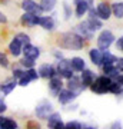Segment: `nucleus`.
Segmentation results:
<instances>
[{
  "instance_id": "nucleus-1",
  "label": "nucleus",
  "mask_w": 123,
  "mask_h": 129,
  "mask_svg": "<svg viewBox=\"0 0 123 129\" xmlns=\"http://www.w3.org/2000/svg\"><path fill=\"white\" fill-rule=\"evenodd\" d=\"M86 45L85 39L79 36L74 32H64L60 33L57 37V46H60L62 49H67V50H80Z\"/></svg>"
},
{
  "instance_id": "nucleus-2",
  "label": "nucleus",
  "mask_w": 123,
  "mask_h": 129,
  "mask_svg": "<svg viewBox=\"0 0 123 129\" xmlns=\"http://www.w3.org/2000/svg\"><path fill=\"white\" fill-rule=\"evenodd\" d=\"M110 83H112V79H110L109 76L103 75V76H97V78H95L93 83H92L89 88H90V90H92L93 93H97V95H103V93L109 92Z\"/></svg>"
},
{
  "instance_id": "nucleus-3",
  "label": "nucleus",
  "mask_w": 123,
  "mask_h": 129,
  "mask_svg": "<svg viewBox=\"0 0 123 129\" xmlns=\"http://www.w3.org/2000/svg\"><path fill=\"white\" fill-rule=\"evenodd\" d=\"M56 73L59 75L60 78H72L73 76V69H72V64H70V59H62L57 60V68H56Z\"/></svg>"
},
{
  "instance_id": "nucleus-4",
  "label": "nucleus",
  "mask_w": 123,
  "mask_h": 129,
  "mask_svg": "<svg viewBox=\"0 0 123 129\" xmlns=\"http://www.w3.org/2000/svg\"><path fill=\"white\" fill-rule=\"evenodd\" d=\"M113 40H114V35L110 30H102L99 37H97V47L100 50H106V49L110 47Z\"/></svg>"
},
{
  "instance_id": "nucleus-5",
  "label": "nucleus",
  "mask_w": 123,
  "mask_h": 129,
  "mask_svg": "<svg viewBox=\"0 0 123 129\" xmlns=\"http://www.w3.org/2000/svg\"><path fill=\"white\" fill-rule=\"evenodd\" d=\"M53 112V105L49 101H42L36 106V116L39 119H47V116Z\"/></svg>"
},
{
  "instance_id": "nucleus-6",
  "label": "nucleus",
  "mask_w": 123,
  "mask_h": 129,
  "mask_svg": "<svg viewBox=\"0 0 123 129\" xmlns=\"http://www.w3.org/2000/svg\"><path fill=\"white\" fill-rule=\"evenodd\" d=\"M39 79V75H37V70H34V68H30V69H26L24 73L19 78L17 85L20 86H27L32 80H37Z\"/></svg>"
},
{
  "instance_id": "nucleus-7",
  "label": "nucleus",
  "mask_w": 123,
  "mask_h": 129,
  "mask_svg": "<svg viewBox=\"0 0 123 129\" xmlns=\"http://www.w3.org/2000/svg\"><path fill=\"white\" fill-rule=\"evenodd\" d=\"M47 126L49 129H64V123L62 120V115L57 112H52L47 116Z\"/></svg>"
},
{
  "instance_id": "nucleus-8",
  "label": "nucleus",
  "mask_w": 123,
  "mask_h": 129,
  "mask_svg": "<svg viewBox=\"0 0 123 129\" xmlns=\"http://www.w3.org/2000/svg\"><path fill=\"white\" fill-rule=\"evenodd\" d=\"M96 12H97V17L100 20H109L112 16V7L107 2H100L96 7Z\"/></svg>"
},
{
  "instance_id": "nucleus-9",
  "label": "nucleus",
  "mask_w": 123,
  "mask_h": 129,
  "mask_svg": "<svg viewBox=\"0 0 123 129\" xmlns=\"http://www.w3.org/2000/svg\"><path fill=\"white\" fill-rule=\"evenodd\" d=\"M67 80H69V82H67V89H69V90H72L73 93H76L77 96L83 92V90H85V89H86V88L82 85V80H80V78H76L74 75H73L72 78H69Z\"/></svg>"
},
{
  "instance_id": "nucleus-10",
  "label": "nucleus",
  "mask_w": 123,
  "mask_h": 129,
  "mask_svg": "<svg viewBox=\"0 0 123 129\" xmlns=\"http://www.w3.org/2000/svg\"><path fill=\"white\" fill-rule=\"evenodd\" d=\"M22 9L27 13H33V14H37V16H42V9L39 7L34 0H23L22 2Z\"/></svg>"
},
{
  "instance_id": "nucleus-11",
  "label": "nucleus",
  "mask_w": 123,
  "mask_h": 129,
  "mask_svg": "<svg viewBox=\"0 0 123 129\" xmlns=\"http://www.w3.org/2000/svg\"><path fill=\"white\" fill-rule=\"evenodd\" d=\"M22 53L24 55V57H27V59H32V60H36L39 56H40V49L37 46H33L30 43L27 45H24L22 49Z\"/></svg>"
},
{
  "instance_id": "nucleus-12",
  "label": "nucleus",
  "mask_w": 123,
  "mask_h": 129,
  "mask_svg": "<svg viewBox=\"0 0 123 129\" xmlns=\"http://www.w3.org/2000/svg\"><path fill=\"white\" fill-rule=\"evenodd\" d=\"M37 75H39V78H43V79H50L53 78L56 73V69L53 64H49V63H45L42 64L40 68H39V70H37Z\"/></svg>"
},
{
  "instance_id": "nucleus-13",
  "label": "nucleus",
  "mask_w": 123,
  "mask_h": 129,
  "mask_svg": "<svg viewBox=\"0 0 123 129\" xmlns=\"http://www.w3.org/2000/svg\"><path fill=\"white\" fill-rule=\"evenodd\" d=\"M76 33H77L82 39H86V40H92V39L95 37V32H92L90 29H89V26H87L86 22L77 24V27H76Z\"/></svg>"
},
{
  "instance_id": "nucleus-14",
  "label": "nucleus",
  "mask_w": 123,
  "mask_h": 129,
  "mask_svg": "<svg viewBox=\"0 0 123 129\" xmlns=\"http://www.w3.org/2000/svg\"><path fill=\"white\" fill-rule=\"evenodd\" d=\"M62 88H63V80H62L60 76L55 75L53 78H50V80H49V89H50V93L53 96H57V93L62 90Z\"/></svg>"
},
{
  "instance_id": "nucleus-15",
  "label": "nucleus",
  "mask_w": 123,
  "mask_h": 129,
  "mask_svg": "<svg viewBox=\"0 0 123 129\" xmlns=\"http://www.w3.org/2000/svg\"><path fill=\"white\" fill-rule=\"evenodd\" d=\"M39 19L40 16H37V14H33V13H27V12H24V14L22 16V24L23 26H26V27H34L39 24Z\"/></svg>"
},
{
  "instance_id": "nucleus-16",
  "label": "nucleus",
  "mask_w": 123,
  "mask_h": 129,
  "mask_svg": "<svg viewBox=\"0 0 123 129\" xmlns=\"http://www.w3.org/2000/svg\"><path fill=\"white\" fill-rule=\"evenodd\" d=\"M57 98H59V102L62 105H67V103L74 101V99L77 98V95L73 93L72 90H69V89H62V90L57 93Z\"/></svg>"
},
{
  "instance_id": "nucleus-17",
  "label": "nucleus",
  "mask_w": 123,
  "mask_h": 129,
  "mask_svg": "<svg viewBox=\"0 0 123 129\" xmlns=\"http://www.w3.org/2000/svg\"><path fill=\"white\" fill-rule=\"evenodd\" d=\"M39 26L43 27L45 30H49V32L55 30V27H56L55 17L53 16H40V19H39Z\"/></svg>"
},
{
  "instance_id": "nucleus-18",
  "label": "nucleus",
  "mask_w": 123,
  "mask_h": 129,
  "mask_svg": "<svg viewBox=\"0 0 123 129\" xmlns=\"http://www.w3.org/2000/svg\"><path fill=\"white\" fill-rule=\"evenodd\" d=\"M95 78H96V75H95V72H93V70L86 69V68L82 70V76H80V80H82V85L85 86V88H89L92 83H93Z\"/></svg>"
},
{
  "instance_id": "nucleus-19",
  "label": "nucleus",
  "mask_w": 123,
  "mask_h": 129,
  "mask_svg": "<svg viewBox=\"0 0 123 129\" xmlns=\"http://www.w3.org/2000/svg\"><path fill=\"white\" fill-rule=\"evenodd\" d=\"M89 56H90V60L92 63L96 64V66H100L102 64V59H103V50H100L99 47H93V49H90V52H89Z\"/></svg>"
},
{
  "instance_id": "nucleus-20",
  "label": "nucleus",
  "mask_w": 123,
  "mask_h": 129,
  "mask_svg": "<svg viewBox=\"0 0 123 129\" xmlns=\"http://www.w3.org/2000/svg\"><path fill=\"white\" fill-rule=\"evenodd\" d=\"M74 5H76V17H83L89 10V5L86 3V0H74Z\"/></svg>"
},
{
  "instance_id": "nucleus-21",
  "label": "nucleus",
  "mask_w": 123,
  "mask_h": 129,
  "mask_svg": "<svg viewBox=\"0 0 123 129\" xmlns=\"http://www.w3.org/2000/svg\"><path fill=\"white\" fill-rule=\"evenodd\" d=\"M16 86H17V80L13 78V79H9V80H6V82L2 85L0 90L3 92V95H10V93H12L14 89H16Z\"/></svg>"
},
{
  "instance_id": "nucleus-22",
  "label": "nucleus",
  "mask_w": 123,
  "mask_h": 129,
  "mask_svg": "<svg viewBox=\"0 0 123 129\" xmlns=\"http://www.w3.org/2000/svg\"><path fill=\"white\" fill-rule=\"evenodd\" d=\"M70 64H72L73 72H82L85 68H86V63H85V59L83 57H79V56H74L70 59Z\"/></svg>"
},
{
  "instance_id": "nucleus-23",
  "label": "nucleus",
  "mask_w": 123,
  "mask_h": 129,
  "mask_svg": "<svg viewBox=\"0 0 123 129\" xmlns=\"http://www.w3.org/2000/svg\"><path fill=\"white\" fill-rule=\"evenodd\" d=\"M17 122L12 118H3L0 116V129H17Z\"/></svg>"
},
{
  "instance_id": "nucleus-24",
  "label": "nucleus",
  "mask_w": 123,
  "mask_h": 129,
  "mask_svg": "<svg viewBox=\"0 0 123 129\" xmlns=\"http://www.w3.org/2000/svg\"><path fill=\"white\" fill-rule=\"evenodd\" d=\"M22 49H23V45L20 43L19 40H16V39H13V40L10 42L9 45V50L10 53L14 56V57H17V56L22 55Z\"/></svg>"
},
{
  "instance_id": "nucleus-25",
  "label": "nucleus",
  "mask_w": 123,
  "mask_h": 129,
  "mask_svg": "<svg viewBox=\"0 0 123 129\" xmlns=\"http://www.w3.org/2000/svg\"><path fill=\"white\" fill-rule=\"evenodd\" d=\"M89 29H90L92 32H96V30H100L103 27V22H102L99 17H89V20L86 22Z\"/></svg>"
},
{
  "instance_id": "nucleus-26",
  "label": "nucleus",
  "mask_w": 123,
  "mask_h": 129,
  "mask_svg": "<svg viewBox=\"0 0 123 129\" xmlns=\"http://www.w3.org/2000/svg\"><path fill=\"white\" fill-rule=\"evenodd\" d=\"M57 5V0H40L39 3V7L42 9V12H52V10L56 7Z\"/></svg>"
},
{
  "instance_id": "nucleus-27",
  "label": "nucleus",
  "mask_w": 123,
  "mask_h": 129,
  "mask_svg": "<svg viewBox=\"0 0 123 129\" xmlns=\"http://www.w3.org/2000/svg\"><path fill=\"white\" fill-rule=\"evenodd\" d=\"M112 7V14L116 19H122L123 17V3L122 2H116L110 6Z\"/></svg>"
},
{
  "instance_id": "nucleus-28",
  "label": "nucleus",
  "mask_w": 123,
  "mask_h": 129,
  "mask_svg": "<svg viewBox=\"0 0 123 129\" xmlns=\"http://www.w3.org/2000/svg\"><path fill=\"white\" fill-rule=\"evenodd\" d=\"M116 56L112 55L107 49L106 50H103V59H102V64H114V62H116ZM100 64V66H102Z\"/></svg>"
},
{
  "instance_id": "nucleus-29",
  "label": "nucleus",
  "mask_w": 123,
  "mask_h": 129,
  "mask_svg": "<svg viewBox=\"0 0 123 129\" xmlns=\"http://www.w3.org/2000/svg\"><path fill=\"white\" fill-rule=\"evenodd\" d=\"M123 85L122 83H117V82H113L112 80V83H110V86H109V92H112L113 95H116V96H120L123 92Z\"/></svg>"
},
{
  "instance_id": "nucleus-30",
  "label": "nucleus",
  "mask_w": 123,
  "mask_h": 129,
  "mask_svg": "<svg viewBox=\"0 0 123 129\" xmlns=\"http://www.w3.org/2000/svg\"><path fill=\"white\" fill-rule=\"evenodd\" d=\"M14 39L20 42L23 46H24V45H27V43H30V36L26 35V33H17V35L14 36Z\"/></svg>"
},
{
  "instance_id": "nucleus-31",
  "label": "nucleus",
  "mask_w": 123,
  "mask_h": 129,
  "mask_svg": "<svg viewBox=\"0 0 123 129\" xmlns=\"http://www.w3.org/2000/svg\"><path fill=\"white\" fill-rule=\"evenodd\" d=\"M20 66L26 68V69H30V68H34V60L32 59H27V57H23L20 60Z\"/></svg>"
},
{
  "instance_id": "nucleus-32",
  "label": "nucleus",
  "mask_w": 123,
  "mask_h": 129,
  "mask_svg": "<svg viewBox=\"0 0 123 129\" xmlns=\"http://www.w3.org/2000/svg\"><path fill=\"white\" fill-rule=\"evenodd\" d=\"M64 129H82V125L76 120H70L67 123H64Z\"/></svg>"
},
{
  "instance_id": "nucleus-33",
  "label": "nucleus",
  "mask_w": 123,
  "mask_h": 129,
  "mask_svg": "<svg viewBox=\"0 0 123 129\" xmlns=\"http://www.w3.org/2000/svg\"><path fill=\"white\" fill-rule=\"evenodd\" d=\"M9 64H10L9 57H7L5 53L0 52V66H2V68H9Z\"/></svg>"
},
{
  "instance_id": "nucleus-34",
  "label": "nucleus",
  "mask_w": 123,
  "mask_h": 129,
  "mask_svg": "<svg viewBox=\"0 0 123 129\" xmlns=\"http://www.w3.org/2000/svg\"><path fill=\"white\" fill-rule=\"evenodd\" d=\"M26 129H42L40 123L37 122V120H29L27 123H26Z\"/></svg>"
},
{
  "instance_id": "nucleus-35",
  "label": "nucleus",
  "mask_w": 123,
  "mask_h": 129,
  "mask_svg": "<svg viewBox=\"0 0 123 129\" xmlns=\"http://www.w3.org/2000/svg\"><path fill=\"white\" fill-rule=\"evenodd\" d=\"M63 10H64V19L69 20V19L72 17V9H70V6L67 3H63Z\"/></svg>"
},
{
  "instance_id": "nucleus-36",
  "label": "nucleus",
  "mask_w": 123,
  "mask_h": 129,
  "mask_svg": "<svg viewBox=\"0 0 123 129\" xmlns=\"http://www.w3.org/2000/svg\"><path fill=\"white\" fill-rule=\"evenodd\" d=\"M23 73H24V70H23L22 68H14L13 69V78L14 79H19Z\"/></svg>"
},
{
  "instance_id": "nucleus-37",
  "label": "nucleus",
  "mask_w": 123,
  "mask_h": 129,
  "mask_svg": "<svg viewBox=\"0 0 123 129\" xmlns=\"http://www.w3.org/2000/svg\"><path fill=\"white\" fill-rule=\"evenodd\" d=\"M114 68H116L119 72H122V69H123V59H122V57L116 59V62H114Z\"/></svg>"
},
{
  "instance_id": "nucleus-38",
  "label": "nucleus",
  "mask_w": 123,
  "mask_h": 129,
  "mask_svg": "<svg viewBox=\"0 0 123 129\" xmlns=\"http://www.w3.org/2000/svg\"><path fill=\"white\" fill-rule=\"evenodd\" d=\"M116 49H117V50H123V37L122 36L116 40Z\"/></svg>"
},
{
  "instance_id": "nucleus-39",
  "label": "nucleus",
  "mask_w": 123,
  "mask_h": 129,
  "mask_svg": "<svg viewBox=\"0 0 123 129\" xmlns=\"http://www.w3.org/2000/svg\"><path fill=\"white\" fill-rule=\"evenodd\" d=\"M7 109V105H6V102L3 101V99H0V115L3 113V112Z\"/></svg>"
},
{
  "instance_id": "nucleus-40",
  "label": "nucleus",
  "mask_w": 123,
  "mask_h": 129,
  "mask_svg": "<svg viewBox=\"0 0 123 129\" xmlns=\"http://www.w3.org/2000/svg\"><path fill=\"white\" fill-rule=\"evenodd\" d=\"M53 56L59 60V59H62V57H63V53H62L60 50H55V52H53Z\"/></svg>"
},
{
  "instance_id": "nucleus-41",
  "label": "nucleus",
  "mask_w": 123,
  "mask_h": 129,
  "mask_svg": "<svg viewBox=\"0 0 123 129\" xmlns=\"http://www.w3.org/2000/svg\"><path fill=\"white\" fill-rule=\"evenodd\" d=\"M112 129H122V123H120V122H117V120H116V122H113V123H112Z\"/></svg>"
},
{
  "instance_id": "nucleus-42",
  "label": "nucleus",
  "mask_w": 123,
  "mask_h": 129,
  "mask_svg": "<svg viewBox=\"0 0 123 129\" xmlns=\"http://www.w3.org/2000/svg\"><path fill=\"white\" fill-rule=\"evenodd\" d=\"M7 22V17H6V14L0 13V24H5Z\"/></svg>"
},
{
  "instance_id": "nucleus-43",
  "label": "nucleus",
  "mask_w": 123,
  "mask_h": 129,
  "mask_svg": "<svg viewBox=\"0 0 123 129\" xmlns=\"http://www.w3.org/2000/svg\"><path fill=\"white\" fill-rule=\"evenodd\" d=\"M86 3L89 5V7H92L93 6V0H86Z\"/></svg>"
},
{
  "instance_id": "nucleus-44",
  "label": "nucleus",
  "mask_w": 123,
  "mask_h": 129,
  "mask_svg": "<svg viewBox=\"0 0 123 129\" xmlns=\"http://www.w3.org/2000/svg\"><path fill=\"white\" fill-rule=\"evenodd\" d=\"M82 129H95V128H92V126H87V128H82Z\"/></svg>"
},
{
  "instance_id": "nucleus-45",
  "label": "nucleus",
  "mask_w": 123,
  "mask_h": 129,
  "mask_svg": "<svg viewBox=\"0 0 123 129\" xmlns=\"http://www.w3.org/2000/svg\"><path fill=\"white\" fill-rule=\"evenodd\" d=\"M0 88H2V85H0Z\"/></svg>"
}]
</instances>
